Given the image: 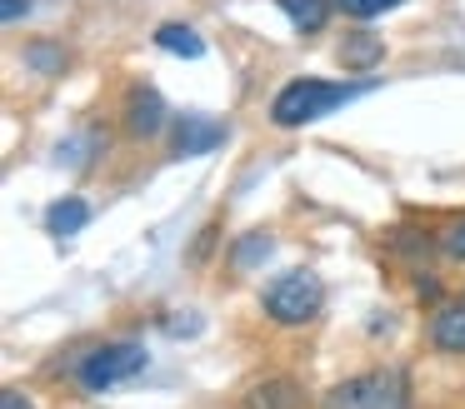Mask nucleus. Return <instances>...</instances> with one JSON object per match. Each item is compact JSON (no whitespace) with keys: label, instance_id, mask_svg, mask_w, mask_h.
Returning a JSON list of instances; mask_svg holds the SVG:
<instances>
[{"label":"nucleus","instance_id":"1","mask_svg":"<svg viewBox=\"0 0 465 409\" xmlns=\"http://www.w3.org/2000/svg\"><path fill=\"white\" fill-rule=\"evenodd\" d=\"M375 80H291V85L275 90L271 100V120L281 130H301L311 120L331 115V110H345L351 100L371 95Z\"/></svg>","mask_w":465,"mask_h":409},{"label":"nucleus","instance_id":"2","mask_svg":"<svg viewBox=\"0 0 465 409\" xmlns=\"http://www.w3.org/2000/svg\"><path fill=\"white\" fill-rule=\"evenodd\" d=\"M325 409H411V379L405 369H365L325 394Z\"/></svg>","mask_w":465,"mask_h":409},{"label":"nucleus","instance_id":"3","mask_svg":"<svg viewBox=\"0 0 465 409\" xmlns=\"http://www.w3.org/2000/svg\"><path fill=\"white\" fill-rule=\"evenodd\" d=\"M261 305H265V315H271L275 325H311V319L321 315V305H325V285H321V275H311V269H285V275L265 289Z\"/></svg>","mask_w":465,"mask_h":409},{"label":"nucleus","instance_id":"4","mask_svg":"<svg viewBox=\"0 0 465 409\" xmlns=\"http://www.w3.org/2000/svg\"><path fill=\"white\" fill-rule=\"evenodd\" d=\"M145 345H135V339H121V345H95L81 355V365H75V379H81L85 394H101V389L121 385V379H135L145 369Z\"/></svg>","mask_w":465,"mask_h":409},{"label":"nucleus","instance_id":"5","mask_svg":"<svg viewBox=\"0 0 465 409\" xmlns=\"http://www.w3.org/2000/svg\"><path fill=\"white\" fill-rule=\"evenodd\" d=\"M165 120H171V110H165L161 90L151 85H135L131 95H125V130H131L135 140H151L165 130Z\"/></svg>","mask_w":465,"mask_h":409},{"label":"nucleus","instance_id":"6","mask_svg":"<svg viewBox=\"0 0 465 409\" xmlns=\"http://www.w3.org/2000/svg\"><path fill=\"white\" fill-rule=\"evenodd\" d=\"M225 145V125L211 115H181L175 120V155H211Z\"/></svg>","mask_w":465,"mask_h":409},{"label":"nucleus","instance_id":"7","mask_svg":"<svg viewBox=\"0 0 465 409\" xmlns=\"http://www.w3.org/2000/svg\"><path fill=\"white\" fill-rule=\"evenodd\" d=\"M430 345L440 355H465V299H445L430 319Z\"/></svg>","mask_w":465,"mask_h":409},{"label":"nucleus","instance_id":"8","mask_svg":"<svg viewBox=\"0 0 465 409\" xmlns=\"http://www.w3.org/2000/svg\"><path fill=\"white\" fill-rule=\"evenodd\" d=\"M245 409H301V385L285 375L255 379L251 394H245Z\"/></svg>","mask_w":465,"mask_h":409},{"label":"nucleus","instance_id":"9","mask_svg":"<svg viewBox=\"0 0 465 409\" xmlns=\"http://www.w3.org/2000/svg\"><path fill=\"white\" fill-rule=\"evenodd\" d=\"M85 225H91V205H85L81 195H65V200H55V205L45 209V229H51L55 239H71V235H81Z\"/></svg>","mask_w":465,"mask_h":409},{"label":"nucleus","instance_id":"10","mask_svg":"<svg viewBox=\"0 0 465 409\" xmlns=\"http://www.w3.org/2000/svg\"><path fill=\"white\" fill-rule=\"evenodd\" d=\"M381 55H385V45H381L375 30H351L345 45H341V65L345 70H375V65H381Z\"/></svg>","mask_w":465,"mask_h":409},{"label":"nucleus","instance_id":"11","mask_svg":"<svg viewBox=\"0 0 465 409\" xmlns=\"http://www.w3.org/2000/svg\"><path fill=\"white\" fill-rule=\"evenodd\" d=\"M155 45H161L165 55H181V60H201L205 55V40L195 35L191 25H181V20H165V25L155 30Z\"/></svg>","mask_w":465,"mask_h":409},{"label":"nucleus","instance_id":"12","mask_svg":"<svg viewBox=\"0 0 465 409\" xmlns=\"http://www.w3.org/2000/svg\"><path fill=\"white\" fill-rule=\"evenodd\" d=\"M275 5L285 10V20H291L301 35H315V30H325V20H331V5H335V0H275Z\"/></svg>","mask_w":465,"mask_h":409},{"label":"nucleus","instance_id":"13","mask_svg":"<svg viewBox=\"0 0 465 409\" xmlns=\"http://www.w3.org/2000/svg\"><path fill=\"white\" fill-rule=\"evenodd\" d=\"M271 249H275V239L265 235V229H255V235H241V239L231 245V265H235V269H251V265H261Z\"/></svg>","mask_w":465,"mask_h":409},{"label":"nucleus","instance_id":"14","mask_svg":"<svg viewBox=\"0 0 465 409\" xmlns=\"http://www.w3.org/2000/svg\"><path fill=\"white\" fill-rule=\"evenodd\" d=\"M25 65H35L41 75H61V70H65V50L35 40V45H25Z\"/></svg>","mask_w":465,"mask_h":409},{"label":"nucleus","instance_id":"15","mask_svg":"<svg viewBox=\"0 0 465 409\" xmlns=\"http://www.w3.org/2000/svg\"><path fill=\"white\" fill-rule=\"evenodd\" d=\"M395 5H405V0H335V10L351 15V20H375V15H385V10H395Z\"/></svg>","mask_w":465,"mask_h":409},{"label":"nucleus","instance_id":"16","mask_svg":"<svg viewBox=\"0 0 465 409\" xmlns=\"http://www.w3.org/2000/svg\"><path fill=\"white\" fill-rule=\"evenodd\" d=\"M440 249H445L450 259H465V219H460V225H450V229H445Z\"/></svg>","mask_w":465,"mask_h":409},{"label":"nucleus","instance_id":"17","mask_svg":"<svg viewBox=\"0 0 465 409\" xmlns=\"http://www.w3.org/2000/svg\"><path fill=\"white\" fill-rule=\"evenodd\" d=\"M25 10H31V0H0V15H5V25H15Z\"/></svg>","mask_w":465,"mask_h":409},{"label":"nucleus","instance_id":"18","mask_svg":"<svg viewBox=\"0 0 465 409\" xmlns=\"http://www.w3.org/2000/svg\"><path fill=\"white\" fill-rule=\"evenodd\" d=\"M0 409H31V399H25L21 389H5V394H0Z\"/></svg>","mask_w":465,"mask_h":409}]
</instances>
